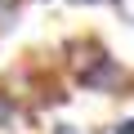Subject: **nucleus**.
I'll list each match as a JSON object with an SVG mask.
<instances>
[{
    "mask_svg": "<svg viewBox=\"0 0 134 134\" xmlns=\"http://www.w3.org/2000/svg\"><path fill=\"white\" fill-rule=\"evenodd\" d=\"M76 85H81V90H90V94H125V90L134 85V76H130L125 67H121V63L107 54L98 67H90V72H85Z\"/></svg>",
    "mask_w": 134,
    "mask_h": 134,
    "instance_id": "obj_1",
    "label": "nucleus"
},
{
    "mask_svg": "<svg viewBox=\"0 0 134 134\" xmlns=\"http://www.w3.org/2000/svg\"><path fill=\"white\" fill-rule=\"evenodd\" d=\"M103 58H107V49H103L98 36H76V40H67V45H63V67L72 72V81H81L90 67H98Z\"/></svg>",
    "mask_w": 134,
    "mask_h": 134,
    "instance_id": "obj_2",
    "label": "nucleus"
},
{
    "mask_svg": "<svg viewBox=\"0 0 134 134\" xmlns=\"http://www.w3.org/2000/svg\"><path fill=\"white\" fill-rule=\"evenodd\" d=\"M14 121H18V98L0 90V130H14Z\"/></svg>",
    "mask_w": 134,
    "mask_h": 134,
    "instance_id": "obj_3",
    "label": "nucleus"
},
{
    "mask_svg": "<svg viewBox=\"0 0 134 134\" xmlns=\"http://www.w3.org/2000/svg\"><path fill=\"white\" fill-rule=\"evenodd\" d=\"M18 23V0H0V31H9Z\"/></svg>",
    "mask_w": 134,
    "mask_h": 134,
    "instance_id": "obj_4",
    "label": "nucleus"
},
{
    "mask_svg": "<svg viewBox=\"0 0 134 134\" xmlns=\"http://www.w3.org/2000/svg\"><path fill=\"white\" fill-rule=\"evenodd\" d=\"M49 134H85L81 125H67V121H58V125H49Z\"/></svg>",
    "mask_w": 134,
    "mask_h": 134,
    "instance_id": "obj_5",
    "label": "nucleus"
},
{
    "mask_svg": "<svg viewBox=\"0 0 134 134\" xmlns=\"http://www.w3.org/2000/svg\"><path fill=\"white\" fill-rule=\"evenodd\" d=\"M112 134H134V116H125V121H116V125H112Z\"/></svg>",
    "mask_w": 134,
    "mask_h": 134,
    "instance_id": "obj_6",
    "label": "nucleus"
},
{
    "mask_svg": "<svg viewBox=\"0 0 134 134\" xmlns=\"http://www.w3.org/2000/svg\"><path fill=\"white\" fill-rule=\"evenodd\" d=\"M67 5H76V9H85V5H103V0H67Z\"/></svg>",
    "mask_w": 134,
    "mask_h": 134,
    "instance_id": "obj_7",
    "label": "nucleus"
},
{
    "mask_svg": "<svg viewBox=\"0 0 134 134\" xmlns=\"http://www.w3.org/2000/svg\"><path fill=\"white\" fill-rule=\"evenodd\" d=\"M103 5H125V0H103Z\"/></svg>",
    "mask_w": 134,
    "mask_h": 134,
    "instance_id": "obj_8",
    "label": "nucleus"
}]
</instances>
